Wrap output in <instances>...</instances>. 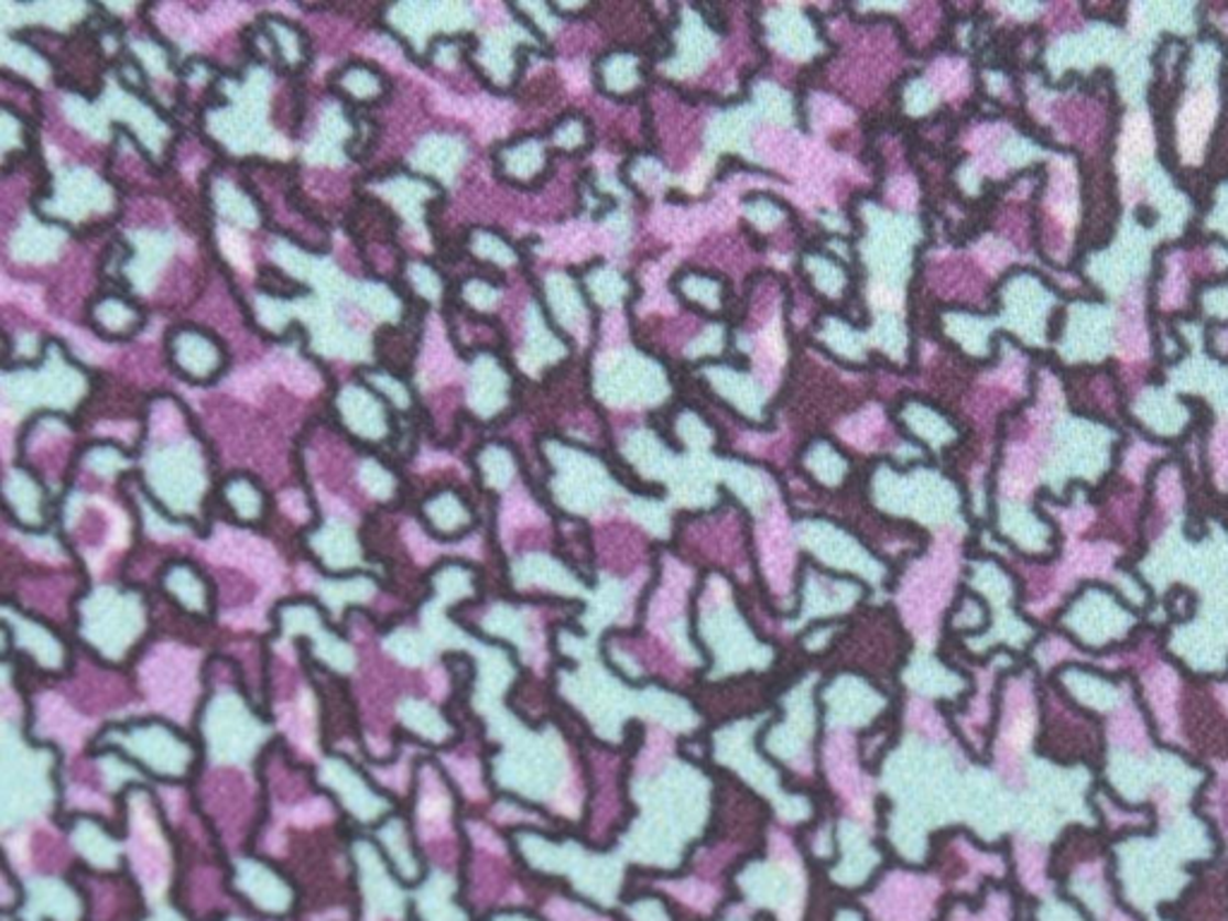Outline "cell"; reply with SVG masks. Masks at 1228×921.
Here are the masks:
<instances>
[{
  "label": "cell",
  "instance_id": "obj_1",
  "mask_svg": "<svg viewBox=\"0 0 1228 921\" xmlns=\"http://www.w3.org/2000/svg\"><path fill=\"white\" fill-rule=\"evenodd\" d=\"M171 368L193 384H209L226 370V350L214 334L181 324L166 336Z\"/></svg>",
  "mask_w": 1228,
  "mask_h": 921
},
{
  "label": "cell",
  "instance_id": "obj_2",
  "mask_svg": "<svg viewBox=\"0 0 1228 921\" xmlns=\"http://www.w3.org/2000/svg\"><path fill=\"white\" fill-rule=\"evenodd\" d=\"M89 322L104 338L123 342L138 334L144 324V313L138 303H132L123 293H101L89 305Z\"/></svg>",
  "mask_w": 1228,
  "mask_h": 921
},
{
  "label": "cell",
  "instance_id": "obj_3",
  "mask_svg": "<svg viewBox=\"0 0 1228 921\" xmlns=\"http://www.w3.org/2000/svg\"><path fill=\"white\" fill-rule=\"evenodd\" d=\"M334 85L341 89L346 99L354 104H377L387 94V79L370 63H348L339 75H334Z\"/></svg>",
  "mask_w": 1228,
  "mask_h": 921
},
{
  "label": "cell",
  "instance_id": "obj_4",
  "mask_svg": "<svg viewBox=\"0 0 1228 921\" xmlns=\"http://www.w3.org/2000/svg\"><path fill=\"white\" fill-rule=\"evenodd\" d=\"M1056 120L1065 138L1083 147H1095L1104 128L1101 111L1089 101H1065Z\"/></svg>",
  "mask_w": 1228,
  "mask_h": 921
},
{
  "label": "cell",
  "instance_id": "obj_5",
  "mask_svg": "<svg viewBox=\"0 0 1228 921\" xmlns=\"http://www.w3.org/2000/svg\"><path fill=\"white\" fill-rule=\"evenodd\" d=\"M1147 338H1144V327H1142V317H1140V305H1126V317L1121 322V350L1128 354L1130 358H1138L1147 354Z\"/></svg>",
  "mask_w": 1228,
  "mask_h": 921
},
{
  "label": "cell",
  "instance_id": "obj_6",
  "mask_svg": "<svg viewBox=\"0 0 1228 921\" xmlns=\"http://www.w3.org/2000/svg\"><path fill=\"white\" fill-rule=\"evenodd\" d=\"M1044 921H1083V919H1079V917H1077V912H1075V910H1071V907L1056 904V907H1054V910H1051V912H1048V914L1044 917Z\"/></svg>",
  "mask_w": 1228,
  "mask_h": 921
}]
</instances>
